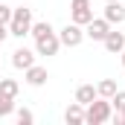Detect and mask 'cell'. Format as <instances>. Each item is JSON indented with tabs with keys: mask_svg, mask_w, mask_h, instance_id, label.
Instances as JSON below:
<instances>
[{
	"mask_svg": "<svg viewBox=\"0 0 125 125\" xmlns=\"http://www.w3.org/2000/svg\"><path fill=\"white\" fill-rule=\"evenodd\" d=\"M119 55H122V67H125V50H122V52H119Z\"/></svg>",
	"mask_w": 125,
	"mask_h": 125,
	"instance_id": "7402d4cb",
	"label": "cell"
},
{
	"mask_svg": "<svg viewBox=\"0 0 125 125\" xmlns=\"http://www.w3.org/2000/svg\"><path fill=\"white\" fill-rule=\"evenodd\" d=\"M102 44H105V50H108V52H114V55H119V52H122L125 50V35L122 32H108V35H105V41H102Z\"/></svg>",
	"mask_w": 125,
	"mask_h": 125,
	"instance_id": "30bf717a",
	"label": "cell"
},
{
	"mask_svg": "<svg viewBox=\"0 0 125 125\" xmlns=\"http://www.w3.org/2000/svg\"><path fill=\"white\" fill-rule=\"evenodd\" d=\"M61 50V41H58V32H47L41 38H35V55H58Z\"/></svg>",
	"mask_w": 125,
	"mask_h": 125,
	"instance_id": "3957f363",
	"label": "cell"
},
{
	"mask_svg": "<svg viewBox=\"0 0 125 125\" xmlns=\"http://www.w3.org/2000/svg\"><path fill=\"white\" fill-rule=\"evenodd\" d=\"M35 64V50H26V47H18L15 52H12V67H18V70H26Z\"/></svg>",
	"mask_w": 125,
	"mask_h": 125,
	"instance_id": "52a82bcc",
	"label": "cell"
},
{
	"mask_svg": "<svg viewBox=\"0 0 125 125\" xmlns=\"http://www.w3.org/2000/svg\"><path fill=\"white\" fill-rule=\"evenodd\" d=\"M12 111H15V99H12V96H6V93H0V119H3V116H9Z\"/></svg>",
	"mask_w": 125,
	"mask_h": 125,
	"instance_id": "9a60e30c",
	"label": "cell"
},
{
	"mask_svg": "<svg viewBox=\"0 0 125 125\" xmlns=\"http://www.w3.org/2000/svg\"><path fill=\"white\" fill-rule=\"evenodd\" d=\"M47 32H52V26L47 23V21H32V29H29V35H35V38H41V35H47Z\"/></svg>",
	"mask_w": 125,
	"mask_h": 125,
	"instance_id": "2e32d148",
	"label": "cell"
},
{
	"mask_svg": "<svg viewBox=\"0 0 125 125\" xmlns=\"http://www.w3.org/2000/svg\"><path fill=\"white\" fill-rule=\"evenodd\" d=\"M64 119L70 125H79V122H84V105H79V102H73L67 111H64Z\"/></svg>",
	"mask_w": 125,
	"mask_h": 125,
	"instance_id": "7c38bea8",
	"label": "cell"
},
{
	"mask_svg": "<svg viewBox=\"0 0 125 125\" xmlns=\"http://www.w3.org/2000/svg\"><path fill=\"white\" fill-rule=\"evenodd\" d=\"M105 21L114 26V23H125V6L119 0H111V3H105Z\"/></svg>",
	"mask_w": 125,
	"mask_h": 125,
	"instance_id": "9c48e42d",
	"label": "cell"
},
{
	"mask_svg": "<svg viewBox=\"0 0 125 125\" xmlns=\"http://www.w3.org/2000/svg\"><path fill=\"white\" fill-rule=\"evenodd\" d=\"M87 35H84V26H79V23H67L61 32H58V41H61V47H79L82 41H84Z\"/></svg>",
	"mask_w": 125,
	"mask_h": 125,
	"instance_id": "5b68a950",
	"label": "cell"
},
{
	"mask_svg": "<svg viewBox=\"0 0 125 125\" xmlns=\"http://www.w3.org/2000/svg\"><path fill=\"white\" fill-rule=\"evenodd\" d=\"M116 90H119V87H116V82H114V79H102V82L96 84V93L102 96V99H111Z\"/></svg>",
	"mask_w": 125,
	"mask_h": 125,
	"instance_id": "4fadbf2b",
	"label": "cell"
},
{
	"mask_svg": "<svg viewBox=\"0 0 125 125\" xmlns=\"http://www.w3.org/2000/svg\"><path fill=\"white\" fill-rule=\"evenodd\" d=\"M70 18H73V23H79V26L90 23V21H93V6H90V0H73V3H70Z\"/></svg>",
	"mask_w": 125,
	"mask_h": 125,
	"instance_id": "277c9868",
	"label": "cell"
},
{
	"mask_svg": "<svg viewBox=\"0 0 125 125\" xmlns=\"http://www.w3.org/2000/svg\"><path fill=\"white\" fill-rule=\"evenodd\" d=\"M6 38H9V26H6V23H0V44H3Z\"/></svg>",
	"mask_w": 125,
	"mask_h": 125,
	"instance_id": "44dd1931",
	"label": "cell"
},
{
	"mask_svg": "<svg viewBox=\"0 0 125 125\" xmlns=\"http://www.w3.org/2000/svg\"><path fill=\"white\" fill-rule=\"evenodd\" d=\"M111 105H114L116 111H125V90H116V93L111 96Z\"/></svg>",
	"mask_w": 125,
	"mask_h": 125,
	"instance_id": "ac0fdd59",
	"label": "cell"
},
{
	"mask_svg": "<svg viewBox=\"0 0 125 125\" xmlns=\"http://www.w3.org/2000/svg\"><path fill=\"white\" fill-rule=\"evenodd\" d=\"M96 96L99 93H96L93 84H79V87H76V102H79V105H90Z\"/></svg>",
	"mask_w": 125,
	"mask_h": 125,
	"instance_id": "8fae6325",
	"label": "cell"
},
{
	"mask_svg": "<svg viewBox=\"0 0 125 125\" xmlns=\"http://www.w3.org/2000/svg\"><path fill=\"white\" fill-rule=\"evenodd\" d=\"M111 119H116V125H125V111H116Z\"/></svg>",
	"mask_w": 125,
	"mask_h": 125,
	"instance_id": "ffe728a7",
	"label": "cell"
},
{
	"mask_svg": "<svg viewBox=\"0 0 125 125\" xmlns=\"http://www.w3.org/2000/svg\"><path fill=\"white\" fill-rule=\"evenodd\" d=\"M18 122H21V125H32V122H35V116H32L29 108H18Z\"/></svg>",
	"mask_w": 125,
	"mask_h": 125,
	"instance_id": "e0dca14e",
	"label": "cell"
},
{
	"mask_svg": "<svg viewBox=\"0 0 125 125\" xmlns=\"http://www.w3.org/2000/svg\"><path fill=\"white\" fill-rule=\"evenodd\" d=\"M111 116H114V105H111V99L96 96L90 105H84V122H90V125H102V122H108Z\"/></svg>",
	"mask_w": 125,
	"mask_h": 125,
	"instance_id": "6da1fadb",
	"label": "cell"
},
{
	"mask_svg": "<svg viewBox=\"0 0 125 125\" xmlns=\"http://www.w3.org/2000/svg\"><path fill=\"white\" fill-rule=\"evenodd\" d=\"M9 21H12V6L0 3V23H6V26H9Z\"/></svg>",
	"mask_w": 125,
	"mask_h": 125,
	"instance_id": "d6986e66",
	"label": "cell"
},
{
	"mask_svg": "<svg viewBox=\"0 0 125 125\" xmlns=\"http://www.w3.org/2000/svg\"><path fill=\"white\" fill-rule=\"evenodd\" d=\"M18 90H21V87H18V82H15V79H3V76H0V93H6V96H12V99H15Z\"/></svg>",
	"mask_w": 125,
	"mask_h": 125,
	"instance_id": "5bb4252c",
	"label": "cell"
},
{
	"mask_svg": "<svg viewBox=\"0 0 125 125\" xmlns=\"http://www.w3.org/2000/svg\"><path fill=\"white\" fill-rule=\"evenodd\" d=\"M105 3H111V0H105Z\"/></svg>",
	"mask_w": 125,
	"mask_h": 125,
	"instance_id": "603a6c76",
	"label": "cell"
},
{
	"mask_svg": "<svg viewBox=\"0 0 125 125\" xmlns=\"http://www.w3.org/2000/svg\"><path fill=\"white\" fill-rule=\"evenodd\" d=\"M29 29H32V9H26V6H18V9H12L9 35H15V38H23V35H29Z\"/></svg>",
	"mask_w": 125,
	"mask_h": 125,
	"instance_id": "7a4b0ae2",
	"label": "cell"
},
{
	"mask_svg": "<svg viewBox=\"0 0 125 125\" xmlns=\"http://www.w3.org/2000/svg\"><path fill=\"white\" fill-rule=\"evenodd\" d=\"M111 32V23L105 18H93L90 23H84V35L93 38V41H105V35Z\"/></svg>",
	"mask_w": 125,
	"mask_h": 125,
	"instance_id": "8992f818",
	"label": "cell"
},
{
	"mask_svg": "<svg viewBox=\"0 0 125 125\" xmlns=\"http://www.w3.org/2000/svg\"><path fill=\"white\" fill-rule=\"evenodd\" d=\"M23 73H26V84H32V87H44L47 79H50V76H47V67H41V64H32Z\"/></svg>",
	"mask_w": 125,
	"mask_h": 125,
	"instance_id": "ba28073f",
	"label": "cell"
}]
</instances>
